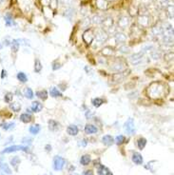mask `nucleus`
I'll list each match as a JSON object with an SVG mask.
<instances>
[{
    "instance_id": "nucleus-1",
    "label": "nucleus",
    "mask_w": 174,
    "mask_h": 175,
    "mask_svg": "<svg viewBox=\"0 0 174 175\" xmlns=\"http://www.w3.org/2000/svg\"><path fill=\"white\" fill-rule=\"evenodd\" d=\"M155 86L157 89H155L152 85H151L148 91H149V94H151V97H161V96H163V91L164 89H165L164 85H161L157 82V83H155Z\"/></svg>"
},
{
    "instance_id": "nucleus-2",
    "label": "nucleus",
    "mask_w": 174,
    "mask_h": 175,
    "mask_svg": "<svg viewBox=\"0 0 174 175\" xmlns=\"http://www.w3.org/2000/svg\"><path fill=\"white\" fill-rule=\"evenodd\" d=\"M66 164V161H65L64 158H62L61 156H55L53 159V169L59 171V170H62L63 167Z\"/></svg>"
},
{
    "instance_id": "nucleus-3",
    "label": "nucleus",
    "mask_w": 174,
    "mask_h": 175,
    "mask_svg": "<svg viewBox=\"0 0 174 175\" xmlns=\"http://www.w3.org/2000/svg\"><path fill=\"white\" fill-rule=\"evenodd\" d=\"M19 150H22V151H29L28 147L25 146H12L9 147H6L4 150H2L1 153H11V152H14V151H19Z\"/></svg>"
},
{
    "instance_id": "nucleus-4",
    "label": "nucleus",
    "mask_w": 174,
    "mask_h": 175,
    "mask_svg": "<svg viewBox=\"0 0 174 175\" xmlns=\"http://www.w3.org/2000/svg\"><path fill=\"white\" fill-rule=\"evenodd\" d=\"M124 128L126 129V131H127L128 134H133L135 132V128H134V121L132 118H128L127 120V122L125 123V126Z\"/></svg>"
},
{
    "instance_id": "nucleus-5",
    "label": "nucleus",
    "mask_w": 174,
    "mask_h": 175,
    "mask_svg": "<svg viewBox=\"0 0 174 175\" xmlns=\"http://www.w3.org/2000/svg\"><path fill=\"white\" fill-rule=\"evenodd\" d=\"M97 173L99 175H112L111 172L110 171V169H108V167H106L103 165H100V166H98L97 167Z\"/></svg>"
},
{
    "instance_id": "nucleus-6",
    "label": "nucleus",
    "mask_w": 174,
    "mask_h": 175,
    "mask_svg": "<svg viewBox=\"0 0 174 175\" xmlns=\"http://www.w3.org/2000/svg\"><path fill=\"white\" fill-rule=\"evenodd\" d=\"M78 131H79V129H78V128L75 126V125H70L68 127L67 129V132L69 135H71V136H75L78 134Z\"/></svg>"
},
{
    "instance_id": "nucleus-7",
    "label": "nucleus",
    "mask_w": 174,
    "mask_h": 175,
    "mask_svg": "<svg viewBox=\"0 0 174 175\" xmlns=\"http://www.w3.org/2000/svg\"><path fill=\"white\" fill-rule=\"evenodd\" d=\"M102 142H103L104 145L110 147L111 145H113L114 139H113V137L110 136V135H105L103 138H102Z\"/></svg>"
},
{
    "instance_id": "nucleus-8",
    "label": "nucleus",
    "mask_w": 174,
    "mask_h": 175,
    "mask_svg": "<svg viewBox=\"0 0 174 175\" xmlns=\"http://www.w3.org/2000/svg\"><path fill=\"white\" fill-rule=\"evenodd\" d=\"M98 131V129L93 125H87L85 127V132L87 134H93V133H96Z\"/></svg>"
},
{
    "instance_id": "nucleus-9",
    "label": "nucleus",
    "mask_w": 174,
    "mask_h": 175,
    "mask_svg": "<svg viewBox=\"0 0 174 175\" xmlns=\"http://www.w3.org/2000/svg\"><path fill=\"white\" fill-rule=\"evenodd\" d=\"M83 38H84L85 41H86V43L90 44L94 38V34H93L91 30H88V32L85 33V34L83 35Z\"/></svg>"
},
{
    "instance_id": "nucleus-10",
    "label": "nucleus",
    "mask_w": 174,
    "mask_h": 175,
    "mask_svg": "<svg viewBox=\"0 0 174 175\" xmlns=\"http://www.w3.org/2000/svg\"><path fill=\"white\" fill-rule=\"evenodd\" d=\"M132 161H133L136 165H141L143 163V157L140 153L134 152L133 155H132Z\"/></svg>"
},
{
    "instance_id": "nucleus-11",
    "label": "nucleus",
    "mask_w": 174,
    "mask_h": 175,
    "mask_svg": "<svg viewBox=\"0 0 174 175\" xmlns=\"http://www.w3.org/2000/svg\"><path fill=\"white\" fill-rule=\"evenodd\" d=\"M42 108H43V106L40 102H38V101H33L32 102V109L33 112H39L41 109H42Z\"/></svg>"
},
{
    "instance_id": "nucleus-12",
    "label": "nucleus",
    "mask_w": 174,
    "mask_h": 175,
    "mask_svg": "<svg viewBox=\"0 0 174 175\" xmlns=\"http://www.w3.org/2000/svg\"><path fill=\"white\" fill-rule=\"evenodd\" d=\"M49 129L50 130H52V131H56V130L59 129V124H58L56 121H54V120H50Z\"/></svg>"
},
{
    "instance_id": "nucleus-13",
    "label": "nucleus",
    "mask_w": 174,
    "mask_h": 175,
    "mask_svg": "<svg viewBox=\"0 0 174 175\" xmlns=\"http://www.w3.org/2000/svg\"><path fill=\"white\" fill-rule=\"evenodd\" d=\"M94 37H96V39L99 41V42H104V41L107 40L108 35L106 34L105 32H102V30H100V32L96 34V36H94Z\"/></svg>"
},
{
    "instance_id": "nucleus-14",
    "label": "nucleus",
    "mask_w": 174,
    "mask_h": 175,
    "mask_svg": "<svg viewBox=\"0 0 174 175\" xmlns=\"http://www.w3.org/2000/svg\"><path fill=\"white\" fill-rule=\"evenodd\" d=\"M20 120L23 122V123H30V121L32 120V115L29 114V113H23V114H21V116H20Z\"/></svg>"
},
{
    "instance_id": "nucleus-15",
    "label": "nucleus",
    "mask_w": 174,
    "mask_h": 175,
    "mask_svg": "<svg viewBox=\"0 0 174 175\" xmlns=\"http://www.w3.org/2000/svg\"><path fill=\"white\" fill-rule=\"evenodd\" d=\"M91 161V158L90 155H88V154H86V155H83L81 157L80 159V163L83 165V166H87V165H88L90 163Z\"/></svg>"
},
{
    "instance_id": "nucleus-16",
    "label": "nucleus",
    "mask_w": 174,
    "mask_h": 175,
    "mask_svg": "<svg viewBox=\"0 0 174 175\" xmlns=\"http://www.w3.org/2000/svg\"><path fill=\"white\" fill-rule=\"evenodd\" d=\"M11 164H12V166L14 167V169L17 170V169H18V166H19V164H20V159H19V157L14 156L12 159H11Z\"/></svg>"
},
{
    "instance_id": "nucleus-17",
    "label": "nucleus",
    "mask_w": 174,
    "mask_h": 175,
    "mask_svg": "<svg viewBox=\"0 0 174 175\" xmlns=\"http://www.w3.org/2000/svg\"><path fill=\"white\" fill-rule=\"evenodd\" d=\"M0 169H1L2 171H4V172H6V173H8V174L12 173L11 169H10V167L8 166V164H6V163L0 162Z\"/></svg>"
},
{
    "instance_id": "nucleus-18",
    "label": "nucleus",
    "mask_w": 174,
    "mask_h": 175,
    "mask_svg": "<svg viewBox=\"0 0 174 175\" xmlns=\"http://www.w3.org/2000/svg\"><path fill=\"white\" fill-rule=\"evenodd\" d=\"M36 96L40 99H42V100H46L48 98V92L47 91L43 90V91H36Z\"/></svg>"
},
{
    "instance_id": "nucleus-19",
    "label": "nucleus",
    "mask_w": 174,
    "mask_h": 175,
    "mask_svg": "<svg viewBox=\"0 0 174 175\" xmlns=\"http://www.w3.org/2000/svg\"><path fill=\"white\" fill-rule=\"evenodd\" d=\"M50 93L52 97H60V96H62V93L57 90V88H54V87H52V89H50Z\"/></svg>"
},
{
    "instance_id": "nucleus-20",
    "label": "nucleus",
    "mask_w": 174,
    "mask_h": 175,
    "mask_svg": "<svg viewBox=\"0 0 174 175\" xmlns=\"http://www.w3.org/2000/svg\"><path fill=\"white\" fill-rule=\"evenodd\" d=\"M137 145H138V147H139L140 149H144L146 145V138H143V137L139 138L138 141H137Z\"/></svg>"
},
{
    "instance_id": "nucleus-21",
    "label": "nucleus",
    "mask_w": 174,
    "mask_h": 175,
    "mask_svg": "<svg viewBox=\"0 0 174 175\" xmlns=\"http://www.w3.org/2000/svg\"><path fill=\"white\" fill-rule=\"evenodd\" d=\"M24 95H25L26 98H28V99H32V97H33V91H32V89L26 88L25 91H24Z\"/></svg>"
},
{
    "instance_id": "nucleus-22",
    "label": "nucleus",
    "mask_w": 174,
    "mask_h": 175,
    "mask_svg": "<svg viewBox=\"0 0 174 175\" xmlns=\"http://www.w3.org/2000/svg\"><path fill=\"white\" fill-rule=\"evenodd\" d=\"M40 131V126L39 125H35V126H32L30 128V132L32 133V134H37V133H39Z\"/></svg>"
},
{
    "instance_id": "nucleus-23",
    "label": "nucleus",
    "mask_w": 174,
    "mask_h": 175,
    "mask_svg": "<svg viewBox=\"0 0 174 175\" xmlns=\"http://www.w3.org/2000/svg\"><path fill=\"white\" fill-rule=\"evenodd\" d=\"M11 109H12L13 111L18 112V111H20V109H21V105H20L19 103H17V102L12 103V104H11Z\"/></svg>"
},
{
    "instance_id": "nucleus-24",
    "label": "nucleus",
    "mask_w": 174,
    "mask_h": 175,
    "mask_svg": "<svg viewBox=\"0 0 174 175\" xmlns=\"http://www.w3.org/2000/svg\"><path fill=\"white\" fill-rule=\"evenodd\" d=\"M17 79L22 82V83H25V82L28 81V78H27V75L24 73H18L17 74Z\"/></svg>"
},
{
    "instance_id": "nucleus-25",
    "label": "nucleus",
    "mask_w": 174,
    "mask_h": 175,
    "mask_svg": "<svg viewBox=\"0 0 174 175\" xmlns=\"http://www.w3.org/2000/svg\"><path fill=\"white\" fill-rule=\"evenodd\" d=\"M41 71H42V65H41V62L38 59H36L35 62V73H40Z\"/></svg>"
},
{
    "instance_id": "nucleus-26",
    "label": "nucleus",
    "mask_w": 174,
    "mask_h": 175,
    "mask_svg": "<svg viewBox=\"0 0 174 175\" xmlns=\"http://www.w3.org/2000/svg\"><path fill=\"white\" fill-rule=\"evenodd\" d=\"M102 104H103V100L101 98H94L93 100V105L95 108H99Z\"/></svg>"
},
{
    "instance_id": "nucleus-27",
    "label": "nucleus",
    "mask_w": 174,
    "mask_h": 175,
    "mask_svg": "<svg viewBox=\"0 0 174 175\" xmlns=\"http://www.w3.org/2000/svg\"><path fill=\"white\" fill-rule=\"evenodd\" d=\"M14 126H15L14 123H4V124L2 125V128H3V129L8 130V129H13L14 128Z\"/></svg>"
},
{
    "instance_id": "nucleus-28",
    "label": "nucleus",
    "mask_w": 174,
    "mask_h": 175,
    "mask_svg": "<svg viewBox=\"0 0 174 175\" xmlns=\"http://www.w3.org/2000/svg\"><path fill=\"white\" fill-rule=\"evenodd\" d=\"M128 23V19L127 18V17H123V18H121L120 20H119V22H118L119 26L122 27V28H124V27L127 26Z\"/></svg>"
},
{
    "instance_id": "nucleus-29",
    "label": "nucleus",
    "mask_w": 174,
    "mask_h": 175,
    "mask_svg": "<svg viewBox=\"0 0 174 175\" xmlns=\"http://www.w3.org/2000/svg\"><path fill=\"white\" fill-rule=\"evenodd\" d=\"M125 141H126L125 136L119 135V136L116 137V141H115V142H116V144H117V145H122V144L125 143Z\"/></svg>"
},
{
    "instance_id": "nucleus-30",
    "label": "nucleus",
    "mask_w": 174,
    "mask_h": 175,
    "mask_svg": "<svg viewBox=\"0 0 174 175\" xmlns=\"http://www.w3.org/2000/svg\"><path fill=\"white\" fill-rule=\"evenodd\" d=\"M12 49L13 51H14V53L18 50V49H19V43L16 40H13L12 41Z\"/></svg>"
},
{
    "instance_id": "nucleus-31",
    "label": "nucleus",
    "mask_w": 174,
    "mask_h": 175,
    "mask_svg": "<svg viewBox=\"0 0 174 175\" xmlns=\"http://www.w3.org/2000/svg\"><path fill=\"white\" fill-rule=\"evenodd\" d=\"M12 97H13V95H12V93H11V92H9V93H7V94L5 95V102H6V103H10V102H12Z\"/></svg>"
},
{
    "instance_id": "nucleus-32",
    "label": "nucleus",
    "mask_w": 174,
    "mask_h": 175,
    "mask_svg": "<svg viewBox=\"0 0 174 175\" xmlns=\"http://www.w3.org/2000/svg\"><path fill=\"white\" fill-rule=\"evenodd\" d=\"M87 143H88L87 140H85V139H84V140H82L81 142L78 143V145H79V146H83V147H85V146L87 145Z\"/></svg>"
},
{
    "instance_id": "nucleus-33",
    "label": "nucleus",
    "mask_w": 174,
    "mask_h": 175,
    "mask_svg": "<svg viewBox=\"0 0 174 175\" xmlns=\"http://www.w3.org/2000/svg\"><path fill=\"white\" fill-rule=\"evenodd\" d=\"M83 175H93V172L91 170H86V171H84Z\"/></svg>"
},
{
    "instance_id": "nucleus-34",
    "label": "nucleus",
    "mask_w": 174,
    "mask_h": 175,
    "mask_svg": "<svg viewBox=\"0 0 174 175\" xmlns=\"http://www.w3.org/2000/svg\"><path fill=\"white\" fill-rule=\"evenodd\" d=\"M2 75H1V77L3 78V77H5L6 76V71H2Z\"/></svg>"
},
{
    "instance_id": "nucleus-35",
    "label": "nucleus",
    "mask_w": 174,
    "mask_h": 175,
    "mask_svg": "<svg viewBox=\"0 0 174 175\" xmlns=\"http://www.w3.org/2000/svg\"><path fill=\"white\" fill-rule=\"evenodd\" d=\"M0 175H4V174H3V173H1V172H0Z\"/></svg>"
}]
</instances>
